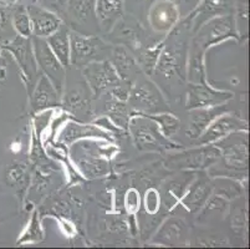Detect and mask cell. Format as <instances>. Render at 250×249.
Instances as JSON below:
<instances>
[{
  "label": "cell",
  "mask_w": 250,
  "mask_h": 249,
  "mask_svg": "<svg viewBox=\"0 0 250 249\" xmlns=\"http://www.w3.org/2000/svg\"><path fill=\"white\" fill-rule=\"evenodd\" d=\"M34 51H35L36 60L40 65L45 76L50 80L52 86L55 88L58 93H61L63 86V79H65V71L63 66L51 51L47 41L42 38H34Z\"/></svg>",
  "instance_id": "1"
},
{
  "label": "cell",
  "mask_w": 250,
  "mask_h": 249,
  "mask_svg": "<svg viewBox=\"0 0 250 249\" xmlns=\"http://www.w3.org/2000/svg\"><path fill=\"white\" fill-rule=\"evenodd\" d=\"M83 74L95 96H100L106 89H113L121 85L117 71L108 61L87 64Z\"/></svg>",
  "instance_id": "2"
},
{
  "label": "cell",
  "mask_w": 250,
  "mask_h": 249,
  "mask_svg": "<svg viewBox=\"0 0 250 249\" xmlns=\"http://www.w3.org/2000/svg\"><path fill=\"white\" fill-rule=\"evenodd\" d=\"M71 61L74 65H87L97 59V52L104 49L101 41L96 38H87L79 34H71L70 39Z\"/></svg>",
  "instance_id": "3"
},
{
  "label": "cell",
  "mask_w": 250,
  "mask_h": 249,
  "mask_svg": "<svg viewBox=\"0 0 250 249\" xmlns=\"http://www.w3.org/2000/svg\"><path fill=\"white\" fill-rule=\"evenodd\" d=\"M30 18L33 33L38 38H47L61 26V19L47 9L39 5L26 8Z\"/></svg>",
  "instance_id": "4"
},
{
  "label": "cell",
  "mask_w": 250,
  "mask_h": 249,
  "mask_svg": "<svg viewBox=\"0 0 250 249\" xmlns=\"http://www.w3.org/2000/svg\"><path fill=\"white\" fill-rule=\"evenodd\" d=\"M131 105L145 113H158L166 109L160 92L151 82H143L133 90Z\"/></svg>",
  "instance_id": "5"
},
{
  "label": "cell",
  "mask_w": 250,
  "mask_h": 249,
  "mask_svg": "<svg viewBox=\"0 0 250 249\" xmlns=\"http://www.w3.org/2000/svg\"><path fill=\"white\" fill-rule=\"evenodd\" d=\"M231 97V93L215 91L207 85H194L190 84L188 91L187 106L189 109H201V107L217 106L226 102Z\"/></svg>",
  "instance_id": "6"
},
{
  "label": "cell",
  "mask_w": 250,
  "mask_h": 249,
  "mask_svg": "<svg viewBox=\"0 0 250 249\" xmlns=\"http://www.w3.org/2000/svg\"><path fill=\"white\" fill-rule=\"evenodd\" d=\"M4 49L14 54L18 63L20 64L22 72L29 77V81H31L36 74V64L34 60L33 49L30 46V38H24L19 35L11 41L10 44L4 45Z\"/></svg>",
  "instance_id": "7"
},
{
  "label": "cell",
  "mask_w": 250,
  "mask_h": 249,
  "mask_svg": "<svg viewBox=\"0 0 250 249\" xmlns=\"http://www.w3.org/2000/svg\"><path fill=\"white\" fill-rule=\"evenodd\" d=\"M59 104V93L52 86L50 80L42 75L40 81L38 82L35 91L31 96V107L35 113L47 109V107L56 106Z\"/></svg>",
  "instance_id": "8"
},
{
  "label": "cell",
  "mask_w": 250,
  "mask_h": 249,
  "mask_svg": "<svg viewBox=\"0 0 250 249\" xmlns=\"http://www.w3.org/2000/svg\"><path fill=\"white\" fill-rule=\"evenodd\" d=\"M152 26L157 30H168L178 19V9L169 1L156 3L151 10Z\"/></svg>",
  "instance_id": "9"
},
{
  "label": "cell",
  "mask_w": 250,
  "mask_h": 249,
  "mask_svg": "<svg viewBox=\"0 0 250 249\" xmlns=\"http://www.w3.org/2000/svg\"><path fill=\"white\" fill-rule=\"evenodd\" d=\"M242 127H244V122H242L235 116H223V117L218 118L212 126L208 127L206 134L202 136V142L210 143L220 137L227 136L230 132L242 129Z\"/></svg>",
  "instance_id": "10"
},
{
  "label": "cell",
  "mask_w": 250,
  "mask_h": 249,
  "mask_svg": "<svg viewBox=\"0 0 250 249\" xmlns=\"http://www.w3.org/2000/svg\"><path fill=\"white\" fill-rule=\"evenodd\" d=\"M47 44L51 51L55 54L58 60L63 68L69 65L70 61V40L69 31L65 26H60L58 30L50 36H47Z\"/></svg>",
  "instance_id": "11"
},
{
  "label": "cell",
  "mask_w": 250,
  "mask_h": 249,
  "mask_svg": "<svg viewBox=\"0 0 250 249\" xmlns=\"http://www.w3.org/2000/svg\"><path fill=\"white\" fill-rule=\"evenodd\" d=\"M223 113H224L223 105H219V107H215V109H198L193 111L190 115V127L188 130L189 136L193 138L201 136L202 132L206 131L209 123Z\"/></svg>",
  "instance_id": "12"
},
{
  "label": "cell",
  "mask_w": 250,
  "mask_h": 249,
  "mask_svg": "<svg viewBox=\"0 0 250 249\" xmlns=\"http://www.w3.org/2000/svg\"><path fill=\"white\" fill-rule=\"evenodd\" d=\"M229 36H235V27H234V19L231 17H223L212 23V27L209 30L208 39L206 41V45L215 44L223 39L229 38Z\"/></svg>",
  "instance_id": "13"
},
{
  "label": "cell",
  "mask_w": 250,
  "mask_h": 249,
  "mask_svg": "<svg viewBox=\"0 0 250 249\" xmlns=\"http://www.w3.org/2000/svg\"><path fill=\"white\" fill-rule=\"evenodd\" d=\"M132 131L135 136L136 145L140 148L157 147L160 148V140L156 137V131L151 126H146V123L138 122L137 120L132 121Z\"/></svg>",
  "instance_id": "14"
},
{
  "label": "cell",
  "mask_w": 250,
  "mask_h": 249,
  "mask_svg": "<svg viewBox=\"0 0 250 249\" xmlns=\"http://www.w3.org/2000/svg\"><path fill=\"white\" fill-rule=\"evenodd\" d=\"M83 137H104V138H110L106 132L96 129L94 126H83V125H77V123H70L69 126L65 129L62 134V141L66 143L74 142L77 138H83Z\"/></svg>",
  "instance_id": "15"
},
{
  "label": "cell",
  "mask_w": 250,
  "mask_h": 249,
  "mask_svg": "<svg viewBox=\"0 0 250 249\" xmlns=\"http://www.w3.org/2000/svg\"><path fill=\"white\" fill-rule=\"evenodd\" d=\"M122 0H96L95 11L102 23H112L122 14Z\"/></svg>",
  "instance_id": "16"
},
{
  "label": "cell",
  "mask_w": 250,
  "mask_h": 249,
  "mask_svg": "<svg viewBox=\"0 0 250 249\" xmlns=\"http://www.w3.org/2000/svg\"><path fill=\"white\" fill-rule=\"evenodd\" d=\"M219 156V151L215 148H208L203 151H193L187 154V158H179V162L188 167H204Z\"/></svg>",
  "instance_id": "17"
},
{
  "label": "cell",
  "mask_w": 250,
  "mask_h": 249,
  "mask_svg": "<svg viewBox=\"0 0 250 249\" xmlns=\"http://www.w3.org/2000/svg\"><path fill=\"white\" fill-rule=\"evenodd\" d=\"M69 9L79 22H90L95 19V0H69Z\"/></svg>",
  "instance_id": "18"
},
{
  "label": "cell",
  "mask_w": 250,
  "mask_h": 249,
  "mask_svg": "<svg viewBox=\"0 0 250 249\" xmlns=\"http://www.w3.org/2000/svg\"><path fill=\"white\" fill-rule=\"evenodd\" d=\"M113 61H115L117 74L122 79H128L136 71L135 61L129 56V54H127L126 50L116 49L113 52Z\"/></svg>",
  "instance_id": "19"
},
{
  "label": "cell",
  "mask_w": 250,
  "mask_h": 249,
  "mask_svg": "<svg viewBox=\"0 0 250 249\" xmlns=\"http://www.w3.org/2000/svg\"><path fill=\"white\" fill-rule=\"evenodd\" d=\"M226 162L234 168H247L248 152L245 143H233L226 150Z\"/></svg>",
  "instance_id": "20"
},
{
  "label": "cell",
  "mask_w": 250,
  "mask_h": 249,
  "mask_svg": "<svg viewBox=\"0 0 250 249\" xmlns=\"http://www.w3.org/2000/svg\"><path fill=\"white\" fill-rule=\"evenodd\" d=\"M13 23H14V27L17 29L20 36L24 38H30L31 33H33V27H31L30 18L26 8L24 6H18L15 9L14 14H13Z\"/></svg>",
  "instance_id": "21"
},
{
  "label": "cell",
  "mask_w": 250,
  "mask_h": 249,
  "mask_svg": "<svg viewBox=\"0 0 250 249\" xmlns=\"http://www.w3.org/2000/svg\"><path fill=\"white\" fill-rule=\"evenodd\" d=\"M145 117H148L151 120L158 122V125H161V129H162L163 134L166 137L173 136L177 131L179 130L181 126V122L177 117H174L173 115H168V113H161V115H143Z\"/></svg>",
  "instance_id": "22"
},
{
  "label": "cell",
  "mask_w": 250,
  "mask_h": 249,
  "mask_svg": "<svg viewBox=\"0 0 250 249\" xmlns=\"http://www.w3.org/2000/svg\"><path fill=\"white\" fill-rule=\"evenodd\" d=\"M85 93L81 92L80 90H74L70 93H67L66 100H65V107L69 109L71 113H80L88 106L87 100H86Z\"/></svg>",
  "instance_id": "23"
},
{
  "label": "cell",
  "mask_w": 250,
  "mask_h": 249,
  "mask_svg": "<svg viewBox=\"0 0 250 249\" xmlns=\"http://www.w3.org/2000/svg\"><path fill=\"white\" fill-rule=\"evenodd\" d=\"M107 109H108V113H111V116H116L117 122H120L121 125L127 118V107L122 104L121 100L111 101L110 105L107 104Z\"/></svg>",
  "instance_id": "24"
},
{
  "label": "cell",
  "mask_w": 250,
  "mask_h": 249,
  "mask_svg": "<svg viewBox=\"0 0 250 249\" xmlns=\"http://www.w3.org/2000/svg\"><path fill=\"white\" fill-rule=\"evenodd\" d=\"M42 8L50 9L59 14H63L69 5V0H39Z\"/></svg>",
  "instance_id": "25"
},
{
  "label": "cell",
  "mask_w": 250,
  "mask_h": 249,
  "mask_svg": "<svg viewBox=\"0 0 250 249\" xmlns=\"http://www.w3.org/2000/svg\"><path fill=\"white\" fill-rule=\"evenodd\" d=\"M25 176V164L24 163H15L11 166L8 171V180L11 183H18L21 182Z\"/></svg>",
  "instance_id": "26"
},
{
  "label": "cell",
  "mask_w": 250,
  "mask_h": 249,
  "mask_svg": "<svg viewBox=\"0 0 250 249\" xmlns=\"http://www.w3.org/2000/svg\"><path fill=\"white\" fill-rule=\"evenodd\" d=\"M207 197V188L204 186H197L192 191L189 196V203L192 205H201V203L206 200Z\"/></svg>",
  "instance_id": "27"
},
{
  "label": "cell",
  "mask_w": 250,
  "mask_h": 249,
  "mask_svg": "<svg viewBox=\"0 0 250 249\" xmlns=\"http://www.w3.org/2000/svg\"><path fill=\"white\" fill-rule=\"evenodd\" d=\"M40 227H39V221H38V217H36V213L34 214L33 219H31V225L29 226V229H28V233L25 234L24 238L20 241V243H22V242H28V241H31V237H35V239H40Z\"/></svg>",
  "instance_id": "28"
},
{
  "label": "cell",
  "mask_w": 250,
  "mask_h": 249,
  "mask_svg": "<svg viewBox=\"0 0 250 249\" xmlns=\"http://www.w3.org/2000/svg\"><path fill=\"white\" fill-rule=\"evenodd\" d=\"M6 22H8V15H6L5 10L0 8V30L3 29L6 25Z\"/></svg>",
  "instance_id": "29"
},
{
  "label": "cell",
  "mask_w": 250,
  "mask_h": 249,
  "mask_svg": "<svg viewBox=\"0 0 250 249\" xmlns=\"http://www.w3.org/2000/svg\"><path fill=\"white\" fill-rule=\"evenodd\" d=\"M5 68H6V63L3 58H0V79H4L6 75L5 72Z\"/></svg>",
  "instance_id": "30"
},
{
  "label": "cell",
  "mask_w": 250,
  "mask_h": 249,
  "mask_svg": "<svg viewBox=\"0 0 250 249\" xmlns=\"http://www.w3.org/2000/svg\"><path fill=\"white\" fill-rule=\"evenodd\" d=\"M0 49H1V47H0Z\"/></svg>",
  "instance_id": "31"
}]
</instances>
